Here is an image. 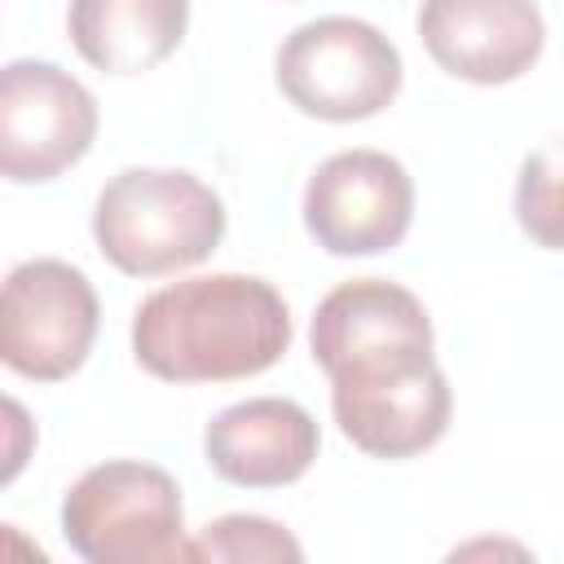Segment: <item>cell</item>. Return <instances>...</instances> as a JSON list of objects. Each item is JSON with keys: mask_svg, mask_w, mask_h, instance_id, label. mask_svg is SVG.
Here are the masks:
<instances>
[{"mask_svg": "<svg viewBox=\"0 0 564 564\" xmlns=\"http://www.w3.org/2000/svg\"><path fill=\"white\" fill-rule=\"evenodd\" d=\"M291 348L286 300L251 273H203L141 300L137 361L167 383H229L282 361Z\"/></svg>", "mask_w": 564, "mask_h": 564, "instance_id": "cell-1", "label": "cell"}, {"mask_svg": "<svg viewBox=\"0 0 564 564\" xmlns=\"http://www.w3.org/2000/svg\"><path fill=\"white\" fill-rule=\"evenodd\" d=\"M97 251L128 278H163L207 260L225 238V203L194 172L123 167L93 207Z\"/></svg>", "mask_w": 564, "mask_h": 564, "instance_id": "cell-2", "label": "cell"}, {"mask_svg": "<svg viewBox=\"0 0 564 564\" xmlns=\"http://www.w3.org/2000/svg\"><path fill=\"white\" fill-rule=\"evenodd\" d=\"M62 538L88 564L189 560L181 485L154 463H97L62 498Z\"/></svg>", "mask_w": 564, "mask_h": 564, "instance_id": "cell-3", "label": "cell"}, {"mask_svg": "<svg viewBox=\"0 0 564 564\" xmlns=\"http://www.w3.org/2000/svg\"><path fill=\"white\" fill-rule=\"evenodd\" d=\"M278 88L308 119H370L401 93V53L361 18H317L282 40Z\"/></svg>", "mask_w": 564, "mask_h": 564, "instance_id": "cell-4", "label": "cell"}, {"mask_svg": "<svg viewBox=\"0 0 564 564\" xmlns=\"http://www.w3.org/2000/svg\"><path fill=\"white\" fill-rule=\"evenodd\" d=\"M313 361L330 383L388 379L432 357V317L423 300L383 278L339 282L313 313Z\"/></svg>", "mask_w": 564, "mask_h": 564, "instance_id": "cell-5", "label": "cell"}, {"mask_svg": "<svg viewBox=\"0 0 564 564\" xmlns=\"http://www.w3.org/2000/svg\"><path fill=\"white\" fill-rule=\"evenodd\" d=\"M93 282L53 256L26 260L4 278L0 295V357L13 375L57 383L84 366L97 339Z\"/></svg>", "mask_w": 564, "mask_h": 564, "instance_id": "cell-6", "label": "cell"}, {"mask_svg": "<svg viewBox=\"0 0 564 564\" xmlns=\"http://www.w3.org/2000/svg\"><path fill=\"white\" fill-rule=\"evenodd\" d=\"M97 137L93 93L53 62H9L0 70V172L40 185L75 167Z\"/></svg>", "mask_w": 564, "mask_h": 564, "instance_id": "cell-7", "label": "cell"}, {"mask_svg": "<svg viewBox=\"0 0 564 564\" xmlns=\"http://www.w3.org/2000/svg\"><path fill=\"white\" fill-rule=\"evenodd\" d=\"M414 220V181L383 150L330 154L304 185V229L330 256L392 251Z\"/></svg>", "mask_w": 564, "mask_h": 564, "instance_id": "cell-8", "label": "cell"}, {"mask_svg": "<svg viewBox=\"0 0 564 564\" xmlns=\"http://www.w3.org/2000/svg\"><path fill=\"white\" fill-rule=\"evenodd\" d=\"M419 40L454 79L511 84L538 62L546 26L533 0H423Z\"/></svg>", "mask_w": 564, "mask_h": 564, "instance_id": "cell-9", "label": "cell"}, {"mask_svg": "<svg viewBox=\"0 0 564 564\" xmlns=\"http://www.w3.org/2000/svg\"><path fill=\"white\" fill-rule=\"evenodd\" d=\"M339 432L370 458H414L449 427V383L436 361L361 383H330Z\"/></svg>", "mask_w": 564, "mask_h": 564, "instance_id": "cell-10", "label": "cell"}, {"mask_svg": "<svg viewBox=\"0 0 564 564\" xmlns=\"http://www.w3.org/2000/svg\"><path fill=\"white\" fill-rule=\"evenodd\" d=\"M317 423L300 401L251 397L207 423V467L242 489H278L300 480L317 458Z\"/></svg>", "mask_w": 564, "mask_h": 564, "instance_id": "cell-11", "label": "cell"}, {"mask_svg": "<svg viewBox=\"0 0 564 564\" xmlns=\"http://www.w3.org/2000/svg\"><path fill=\"white\" fill-rule=\"evenodd\" d=\"M189 26V0H70L66 31L101 75H141L176 53Z\"/></svg>", "mask_w": 564, "mask_h": 564, "instance_id": "cell-12", "label": "cell"}, {"mask_svg": "<svg viewBox=\"0 0 564 564\" xmlns=\"http://www.w3.org/2000/svg\"><path fill=\"white\" fill-rule=\"evenodd\" d=\"M516 225L546 251H564V137L538 145L520 163Z\"/></svg>", "mask_w": 564, "mask_h": 564, "instance_id": "cell-13", "label": "cell"}, {"mask_svg": "<svg viewBox=\"0 0 564 564\" xmlns=\"http://www.w3.org/2000/svg\"><path fill=\"white\" fill-rule=\"evenodd\" d=\"M189 560L242 564V560H304V546L264 516H220L189 538Z\"/></svg>", "mask_w": 564, "mask_h": 564, "instance_id": "cell-14", "label": "cell"}]
</instances>
